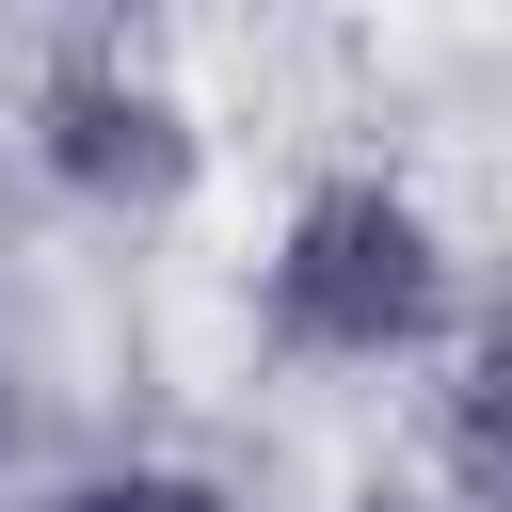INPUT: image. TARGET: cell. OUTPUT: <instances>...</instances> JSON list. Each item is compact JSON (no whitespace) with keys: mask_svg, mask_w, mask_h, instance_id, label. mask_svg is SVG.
<instances>
[{"mask_svg":"<svg viewBox=\"0 0 512 512\" xmlns=\"http://www.w3.org/2000/svg\"><path fill=\"white\" fill-rule=\"evenodd\" d=\"M464 320H480L464 240L384 160L304 176L256 240V352H288V368H448Z\"/></svg>","mask_w":512,"mask_h":512,"instance_id":"6da1fadb","label":"cell"},{"mask_svg":"<svg viewBox=\"0 0 512 512\" xmlns=\"http://www.w3.org/2000/svg\"><path fill=\"white\" fill-rule=\"evenodd\" d=\"M16 144H32V176H48L64 208H96V224H176V208L208 192V112H192V80H176L160 48H64V64L32 80Z\"/></svg>","mask_w":512,"mask_h":512,"instance_id":"7a4b0ae2","label":"cell"},{"mask_svg":"<svg viewBox=\"0 0 512 512\" xmlns=\"http://www.w3.org/2000/svg\"><path fill=\"white\" fill-rule=\"evenodd\" d=\"M432 496L448 512H512V304H480L464 352L432 368Z\"/></svg>","mask_w":512,"mask_h":512,"instance_id":"3957f363","label":"cell"},{"mask_svg":"<svg viewBox=\"0 0 512 512\" xmlns=\"http://www.w3.org/2000/svg\"><path fill=\"white\" fill-rule=\"evenodd\" d=\"M352 512H448V496H352Z\"/></svg>","mask_w":512,"mask_h":512,"instance_id":"277c9868","label":"cell"}]
</instances>
